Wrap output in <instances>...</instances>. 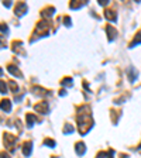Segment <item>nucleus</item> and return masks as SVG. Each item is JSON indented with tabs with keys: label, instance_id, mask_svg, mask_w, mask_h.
Wrapping results in <instances>:
<instances>
[{
	"label": "nucleus",
	"instance_id": "obj_1",
	"mask_svg": "<svg viewBox=\"0 0 141 158\" xmlns=\"http://www.w3.org/2000/svg\"><path fill=\"white\" fill-rule=\"evenodd\" d=\"M78 124H79V133L82 136H85L92 127V116H90V109L89 106H82L78 112Z\"/></svg>",
	"mask_w": 141,
	"mask_h": 158
},
{
	"label": "nucleus",
	"instance_id": "obj_2",
	"mask_svg": "<svg viewBox=\"0 0 141 158\" xmlns=\"http://www.w3.org/2000/svg\"><path fill=\"white\" fill-rule=\"evenodd\" d=\"M35 35L37 37H44L48 35V23L47 21H40L35 27Z\"/></svg>",
	"mask_w": 141,
	"mask_h": 158
},
{
	"label": "nucleus",
	"instance_id": "obj_3",
	"mask_svg": "<svg viewBox=\"0 0 141 158\" xmlns=\"http://www.w3.org/2000/svg\"><path fill=\"white\" fill-rule=\"evenodd\" d=\"M16 141H17V137L11 136L10 133H4V145L7 150L13 151L14 150V145H16Z\"/></svg>",
	"mask_w": 141,
	"mask_h": 158
},
{
	"label": "nucleus",
	"instance_id": "obj_4",
	"mask_svg": "<svg viewBox=\"0 0 141 158\" xmlns=\"http://www.w3.org/2000/svg\"><path fill=\"white\" fill-rule=\"evenodd\" d=\"M31 150H33V143H31V141H26V143L23 144V154H24L26 157H30Z\"/></svg>",
	"mask_w": 141,
	"mask_h": 158
},
{
	"label": "nucleus",
	"instance_id": "obj_5",
	"mask_svg": "<svg viewBox=\"0 0 141 158\" xmlns=\"http://www.w3.org/2000/svg\"><path fill=\"white\" fill-rule=\"evenodd\" d=\"M34 110L35 112H38V113H41V114H45V113L48 112V105H47V102H42V103H40V105H35Z\"/></svg>",
	"mask_w": 141,
	"mask_h": 158
},
{
	"label": "nucleus",
	"instance_id": "obj_6",
	"mask_svg": "<svg viewBox=\"0 0 141 158\" xmlns=\"http://www.w3.org/2000/svg\"><path fill=\"white\" fill-rule=\"evenodd\" d=\"M26 11H27V4L26 3H18L17 6H16V9H14V13L17 16H23Z\"/></svg>",
	"mask_w": 141,
	"mask_h": 158
},
{
	"label": "nucleus",
	"instance_id": "obj_7",
	"mask_svg": "<svg viewBox=\"0 0 141 158\" xmlns=\"http://www.w3.org/2000/svg\"><path fill=\"white\" fill-rule=\"evenodd\" d=\"M0 109L4 110V112H10V110H11V102H10L9 99H3V100L0 102Z\"/></svg>",
	"mask_w": 141,
	"mask_h": 158
},
{
	"label": "nucleus",
	"instance_id": "obj_8",
	"mask_svg": "<svg viewBox=\"0 0 141 158\" xmlns=\"http://www.w3.org/2000/svg\"><path fill=\"white\" fill-rule=\"evenodd\" d=\"M106 31H107V34H109V41H113V40L116 38L117 31H116L111 26H107V27H106Z\"/></svg>",
	"mask_w": 141,
	"mask_h": 158
},
{
	"label": "nucleus",
	"instance_id": "obj_9",
	"mask_svg": "<svg viewBox=\"0 0 141 158\" xmlns=\"http://www.w3.org/2000/svg\"><path fill=\"white\" fill-rule=\"evenodd\" d=\"M76 154L78 155H83L85 154V151H86V147H85V144L83 143H76Z\"/></svg>",
	"mask_w": 141,
	"mask_h": 158
},
{
	"label": "nucleus",
	"instance_id": "obj_10",
	"mask_svg": "<svg viewBox=\"0 0 141 158\" xmlns=\"http://www.w3.org/2000/svg\"><path fill=\"white\" fill-rule=\"evenodd\" d=\"M9 72L11 73V75H14V76H17V78H21L23 76V73L18 71L17 67H14V65H9Z\"/></svg>",
	"mask_w": 141,
	"mask_h": 158
},
{
	"label": "nucleus",
	"instance_id": "obj_11",
	"mask_svg": "<svg viewBox=\"0 0 141 158\" xmlns=\"http://www.w3.org/2000/svg\"><path fill=\"white\" fill-rule=\"evenodd\" d=\"M105 17L107 18L109 21H116L117 16H116V13H114L113 10H106V11H105Z\"/></svg>",
	"mask_w": 141,
	"mask_h": 158
},
{
	"label": "nucleus",
	"instance_id": "obj_12",
	"mask_svg": "<svg viewBox=\"0 0 141 158\" xmlns=\"http://www.w3.org/2000/svg\"><path fill=\"white\" fill-rule=\"evenodd\" d=\"M21 45H23L21 41H14V42H13V51H14V52H18V54H24L23 48H20Z\"/></svg>",
	"mask_w": 141,
	"mask_h": 158
},
{
	"label": "nucleus",
	"instance_id": "obj_13",
	"mask_svg": "<svg viewBox=\"0 0 141 158\" xmlns=\"http://www.w3.org/2000/svg\"><path fill=\"white\" fill-rule=\"evenodd\" d=\"M54 11H55V9H54L52 6H50V7L44 9V11H42V16H44V17H51V16L54 14Z\"/></svg>",
	"mask_w": 141,
	"mask_h": 158
},
{
	"label": "nucleus",
	"instance_id": "obj_14",
	"mask_svg": "<svg viewBox=\"0 0 141 158\" xmlns=\"http://www.w3.org/2000/svg\"><path fill=\"white\" fill-rule=\"evenodd\" d=\"M35 122H37L35 116H34V114H31V113H28V114H27V126H28V127H31Z\"/></svg>",
	"mask_w": 141,
	"mask_h": 158
},
{
	"label": "nucleus",
	"instance_id": "obj_15",
	"mask_svg": "<svg viewBox=\"0 0 141 158\" xmlns=\"http://www.w3.org/2000/svg\"><path fill=\"white\" fill-rule=\"evenodd\" d=\"M141 44V34H137L134 37V40L131 41V44H130V48H133V47H136V45H138Z\"/></svg>",
	"mask_w": 141,
	"mask_h": 158
},
{
	"label": "nucleus",
	"instance_id": "obj_16",
	"mask_svg": "<svg viewBox=\"0 0 141 158\" xmlns=\"http://www.w3.org/2000/svg\"><path fill=\"white\" fill-rule=\"evenodd\" d=\"M83 4H86V1H70V4H69V7L70 9H81Z\"/></svg>",
	"mask_w": 141,
	"mask_h": 158
},
{
	"label": "nucleus",
	"instance_id": "obj_17",
	"mask_svg": "<svg viewBox=\"0 0 141 158\" xmlns=\"http://www.w3.org/2000/svg\"><path fill=\"white\" fill-rule=\"evenodd\" d=\"M33 90H34L35 95H38V96H45L47 95V90H44V89H41V88H37V86Z\"/></svg>",
	"mask_w": 141,
	"mask_h": 158
},
{
	"label": "nucleus",
	"instance_id": "obj_18",
	"mask_svg": "<svg viewBox=\"0 0 141 158\" xmlns=\"http://www.w3.org/2000/svg\"><path fill=\"white\" fill-rule=\"evenodd\" d=\"M64 133H65V134H72V133H73V127H72L70 124H66L65 128H64Z\"/></svg>",
	"mask_w": 141,
	"mask_h": 158
},
{
	"label": "nucleus",
	"instance_id": "obj_19",
	"mask_svg": "<svg viewBox=\"0 0 141 158\" xmlns=\"http://www.w3.org/2000/svg\"><path fill=\"white\" fill-rule=\"evenodd\" d=\"M61 83H62L64 86H69V88H70V86H72V79H70V78H65Z\"/></svg>",
	"mask_w": 141,
	"mask_h": 158
},
{
	"label": "nucleus",
	"instance_id": "obj_20",
	"mask_svg": "<svg viewBox=\"0 0 141 158\" xmlns=\"http://www.w3.org/2000/svg\"><path fill=\"white\" fill-rule=\"evenodd\" d=\"M0 93H7V88H6V83L3 81H0Z\"/></svg>",
	"mask_w": 141,
	"mask_h": 158
},
{
	"label": "nucleus",
	"instance_id": "obj_21",
	"mask_svg": "<svg viewBox=\"0 0 141 158\" xmlns=\"http://www.w3.org/2000/svg\"><path fill=\"white\" fill-rule=\"evenodd\" d=\"M44 144L48 145V147H55V141L50 140V139H45V140H44Z\"/></svg>",
	"mask_w": 141,
	"mask_h": 158
},
{
	"label": "nucleus",
	"instance_id": "obj_22",
	"mask_svg": "<svg viewBox=\"0 0 141 158\" xmlns=\"http://www.w3.org/2000/svg\"><path fill=\"white\" fill-rule=\"evenodd\" d=\"M0 31H1V33H7V31H9L7 26H6V24H0Z\"/></svg>",
	"mask_w": 141,
	"mask_h": 158
},
{
	"label": "nucleus",
	"instance_id": "obj_23",
	"mask_svg": "<svg viewBox=\"0 0 141 158\" xmlns=\"http://www.w3.org/2000/svg\"><path fill=\"white\" fill-rule=\"evenodd\" d=\"M10 88L13 89V92H17V85H16V83H14V82H13V81H11V82H10Z\"/></svg>",
	"mask_w": 141,
	"mask_h": 158
},
{
	"label": "nucleus",
	"instance_id": "obj_24",
	"mask_svg": "<svg viewBox=\"0 0 141 158\" xmlns=\"http://www.w3.org/2000/svg\"><path fill=\"white\" fill-rule=\"evenodd\" d=\"M99 4L100 6H106V4H109V0H99Z\"/></svg>",
	"mask_w": 141,
	"mask_h": 158
},
{
	"label": "nucleus",
	"instance_id": "obj_25",
	"mask_svg": "<svg viewBox=\"0 0 141 158\" xmlns=\"http://www.w3.org/2000/svg\"><path fill=\"white\" fill-rule=\"evenodd\" d=\"M106 155H107V153H99V154H97V157H96V158H105Z\"/></svg>",
	"mask_w": 141,
	"mask_h": 158
},
{
	"label": "nucleus",
	"instance_id": "obj_26",
	"mask_svg": "<svg viewBox=\"0 0 141 158\" xmlns=\"http://www.w3.org/2000/svg\"><path fill=\"white\" fill-rule=\"evenodd\" d=\"M0 158H10L7 153H0Z\"/></svg>",
	"mask_w": 141,
	"mask_h": 158
},
{
	"label": "nucleus",
	"instance_id": "obj_27",
	"mask_svg": "<svg viewBox=\"0 0 141 158\" xmlns=\"http://www.w3.org/2000/svg\"><path fill=\"white\" fill-rule=\"evenodd\" d=\"M65 20V23H66V26H70V18L69 17H65L64 18Z\"/></svg>",
	"mask_w": 141,
	"mask_h": 158
},
{
	"label": "nucleus",
	"instance_id": "obj_28",
	"mask_svg": "<svg viewBox=\"0 0 141 158\" xmlns=\"http://www.w3.org/2000/svg\"><path fill=\"white\" fill-rule=\"evenodd\" d=\"M59 95H61V96H65V95H66V90H65V89L59 90Z\"/></svg>",
	"mask_w": 141,
	"mask_h": 158
},
{
	"label": "nucleus",
	"instance_id": "obj_29",
	"mask_svg": "<svg viewBox=\"0 0 141 158\" xmlns=\"http://www.w3.org/2000/svg\"><path fill=\"white\" fill-rule=\"evenodd\" d=\"M4 6H6V7H10L11 3H10V1H4Z\"/></svg>",
	"mask_w": 141,
	"mask_h": 158
},
{
	"label": "nucleus",
	"instance_id": "obj_30",
	"mask_svg": "<svg viewBox=\"0 0 141 158\" xmlns=\"http://www.w3.org/2000/svg\"><path fill=\"white\" fill-rule=\"evenodd\" d=\"M0 45H4V40H0Z\"/></svg>",
	"mask_w": 141,
	"mask_h": 158
},
{
	"label": "nucleus",
	"instance_id": "obj_31",
	"mask_svg": "<svg viewBox=\"0 0 141 158\" xmlns=\"http://www.w3.org/2000/svg\"><path fill=\"white\" fill-rule=\"evenodd\" d=\"M0 75H1V68H0Z\"/></svg>",
	"mask_w": 141,
	"mask_h": 158
}]
</instances>
